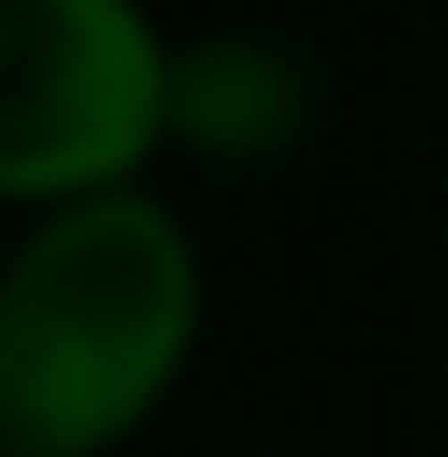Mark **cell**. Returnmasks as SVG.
Returning a JSON list of instances; mask_svg holds the SVG:
<instances>
[{
  "instance_id": "obj_1",
  "label": "cell",
  "mask_w": 448,
  "mask_h": 457,
  "mask_svg": "<svg viewBox=\"0 0 448 457\" xmlns=\"http://www.w3.org/2000/svg\"><path fill=\"white\" fill-rule=\"evenodd\" d=\"M206 337V262L150 187L37 215L0 262V457H112Z\"/></svg>"
},
{
  "instance_id": "obj_2",
  "label": "cell",
  "mask_w": 448,
  "mask_h": 457,
  "mask_svg": "<svg viewBox=\"0 0 448 457\" xmlns=\"http://www.w3.org/2000/svg\"><path fill=\"white\" fill-rule=\"evenodd\" d=\"M178 121V47L140 0H0V205L140 187Z\"/></svg>"
}]
</instances>
